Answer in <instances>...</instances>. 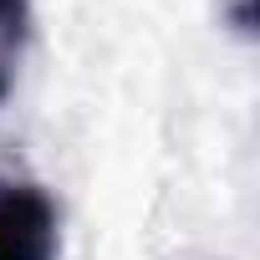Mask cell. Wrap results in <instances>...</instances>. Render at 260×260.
<instances>
[{
	"label": "cell",
	"mask_w": 260,
	"mask_h": 260,
	"mask_svg": "<svg viewBox=\"0 0 260 260\" xmlns=\"http://www.w3.org/2000/svg\"><path fill=\"white\" fill-rule=\"evenodd\" d=\"M61 219L46 189L6 184L0 189V260H56Z\"/></svg>",
	"instance_id": "6da1fadb"
},
{
	"label": "cell",
	"mask_w": 260,
	"mask_h": 260,
	"mask_svg": "<svg viewBox=\"0 0 260 260\" xmlns=\"http://www.w3.org/2000/svg\"><path fill=\"white\" fill-rule=\"evenodd\" d=\"M26 26H31V6L26 0H0V97L11 92L16 61L26 51Z\"/></svg>",
	"instance_id": "7a4b0ae2"
}]
</instances>
